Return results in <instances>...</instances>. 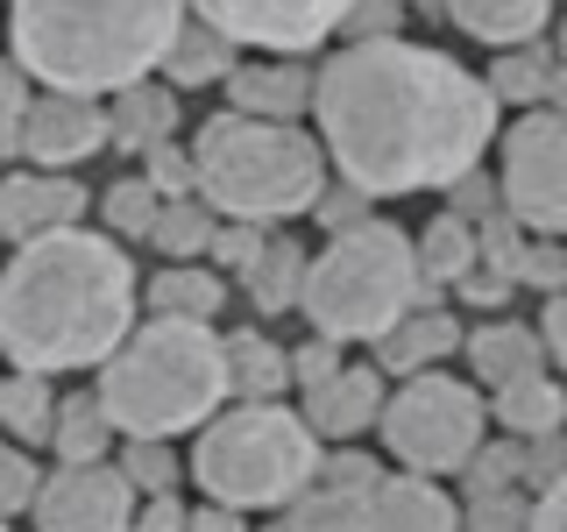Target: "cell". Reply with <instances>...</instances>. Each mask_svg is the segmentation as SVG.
<instances>
[{"mask_svg":"<svg viewBox=\"0 0 567 532\" xmlns=\"http://www.w3.org/2000/svg\"><path fill=\"white\" fill-rule=\"evenodd\" d=\"M142 298H150V313H171V319H213L227 306V284L199 256H185V263H164V270L142 284Z\"/></svg>","mask_w":567,"mask_h":532,"instance_id":"cell-22","label":"cell"},{"mask_svg":"<svg viewBox=\"0 0 567 532\" xmlns=\"http://www.w3.org/2000/svg\"><path fill=\"white\" fill-rule=\"evenodd\" d=\"M192 0H8L14 64L58 93H121L164 64Z\"/></svg>","mask_w":567,"mask_h":532,"instance_id":"cell-3","label":"cell"},{"mask_svg":"<svg viewBox=\"0 0 567 532\" xmlns=\"http://www.w3.org/2000/svg\"><path fill=\"white\" fill-rule=\"evenodd\" d=\"M489 419L504 426V433H518V440L554 433V426H567V390L546 377V369H532V377H518V383H496Z\"/></svg>","mask_w":567,"mask_h":532,"instance_id":"cell-24","label":"cell"},{"mask_svg":"<svg viewBox=\"0 0 567 532\" xmlns=\"http://www.w3.org/2000/svg\"><path fill=\"white\" fill-rule=\"evenodd\" d=\"M377 461L369 454H319V469H312V483H333V490H348V497H369L377 490Z\"/></svg>","mask_w":567,"mask_h":532,"instance_id":"cell-38","label":"cell"},{"mask_svg":"<svg viewBox=\"0 0 567 532\" xmlns=\"http://www.w3.org/2000/svg\"><path fill=\"white\" fill-rule=\"evenodd\" d=\"M532 525L567 532V469L554 475V483H539V497H532Z\"/></svg>","mask_w":567,"mask_h":532,"instance_id":"cell-45","label":"cell"},{"mask_svg":"<svg viewBox=\"0 0 567 532\" xmlns=\"http://www.w3.org/2000/svg\"><path fill=\"white\" fill-rule=\"evenodd\" d=\"M404 8H440V0H404Z\"/></svg>","mask_w":567,"mask_h":532,"instance_id":"cell-48","label":"cell"},{"mask_svg":"<svg viewBox=\"0 0 567 532\" xmlns=\"http://www.w3.org/2000/svg\"><path fill=\"white\" fill-rule=\"evenodd\" d=\"M262 235H270V227H256V221H213V235H206V256L213 263H227V270H248V256H256L262 248Z\"/></svg>","mask_w":567,"mask_h":532,"instance_id":"cell-36","label":"cell"},{"mask_svg":"<svg viewBox=\"0 0 567 532\" xmlns=\"http://www.w3.org/2000/svg\"><path fill=\"white\" fill-rule=\"evenodd\" d=\"M546 106L567 114V64H554V79H546Z\"/></svg>","mask_w":567,"mask_h":532,"instance_id":"cell-46","label":"cell"},{"mask_svg":"<svg viewBox=\"0 0 567 532\" xmlns=\"http://www.w3.org/2000/svg\"><path fill=\"white\" fill-rule=\"evenodd\" d=\"M447 200H454L461 221H489V213L504 206V192H496V177H483V164H475V171H461L447 185Z\"/></svg>","mask_w":567,"mask_h":532,"instance_id":"cell-40","label":"cell"},{"mask_svg":"<svg viewBox=\"0 0 567 532\" xmlns=\"http://www.w3.org/2000/svg\"><path fill=\"white\" fill-rule=\"evenodd\" d=\"M454 348H461V319L440 306H412L404 319H390L377 334V369L383 377H412L425 362H447Z\"/></svg>","mask_w":567,"mask_h":532,"instance_id":"cell-17","label":"cell"},{"mask_svg":"<svg viewBox=\"0 0 567 532\" xmlns=\"http://www.w3.org/2000/svg\"><path fill=\"white\" fill-rule=\"evenodd\" d=\"M220 35L270 58H312L333 29H341L348 0H192Z\"/></svg>","mask_w":567,"mask_h":532,"instance_id":"cell-11","label":"cell"},{"mask_svg":"<svg viewBox=\"0 0 567 532\" xmlns=\"http://www.w3.org/2000/svg\"><path fill=\"white\" fill-rule=\"evenodd\" d=\"M43 448H58V461H100L106 448H114V419H106V405L93 398V390H85V398H58Z\"/></svg>","mask_w":567,"mask_h":532,"instance_id":"cell-26","label":"cell"},{"mask_svg":"<svg viewBox=\"0 0 567 532\" xmlns=\"http://www.w3.org/2000/svg\"><path fill=\"white\" fill-rule=\"evenodd\" d=\"M518 284H539V291H567V242H560V235H546L539 248H525Z\"/></svg>","mask_w":567,"mask_h":532,"instance_id":"cell-39","label":"cell"},{"mask_svg":"<svg viewBox=\"0 0 567 532\" xmlns=\"http://www.w3.org/2000/svg\"><path fill=\"white\" fill-rule=\"evenodd\" d=\"M29 100H35V79L14 58H0V164L22 156V121H29Z\"/></svg>","mask_w":567,"mask_h":532,"instance_id":"cell-33","label":"cell"},{"mask_svg":"<svg viewBox=\"0 0 567 532\" xmlns=\"http://www.w3.org/2000/svg\"><path fill=\"white\" fill-rule=\"evenodd\" d=\"M412 248H419V277H425V284H461V277L475 270V221L440 213V221L425 227Z\"/></svg>","mask_w":567,"mask_h":532,"instance_id":"cell-30","label":"cell"},{"mask_svg":"<svg viewBox=\"0 0 567 532\" xmlns=\"http://www.w3.org/2000/svg\"><path fill=\"white\" fill-rule=\"evenodd\" d=\"M121 469H128V483H135L142 497H164V490H177V448H171V440L128 433V448H121Z\"/></svg>","mask_w":567,"mask_h":532,"instance_id":"cell-32","label":"cell"},{"mask_svg":"<svg viewBox=\"0 0 567 532\" xmlns=\"http://www.w3.org/2000/svg\"><path fill=\"white\" fill-rule=\"evenodd\" d=\"M227 106L262 114V121L312 114V71H306V58H270V50H262V64H235V71H227Z\"/></svg>","mask_w":567,"mask_h":532,"instance_id":"cell-15","label":"cell"},{"mask_svg":"<svg viewBox=\"0 0 567 532\" xmlns=\"http://www.w3.org/2000/svg\"><path fill=\"white\" fill-rule=\"evenodd\" d=\"M106 150V106L93 93H58V85H35L29 121H22V164L43 171H79L85 156Z\"/></svg>","mask_w":567,"mask_h":532,"instance_id":"cell-12","label":"cell"},{"mask_svg":"<svg viewBox=\"0 0 567 532\" xmlns=\"http://www.w3.org/2000/svg\"><path fill=\"white\" fill-rule=\"evenodd\" d=\"M539 348H546V362H567V291H546V306H539Z\"/></svg>","mask_w":567,"mask_h":532,"instance_id":"cell-44","label":"cell"},{"mask_svg":"<svg viewBox=\"0 0 567 532\" xmlns=\"http://www.w3.org/2000/svg\"><path fill=\"white\" fill-rule=\"evenodd\" d=\"M312 213H319V227L333 235V227H348V221H362V213H369V192H362V185H348V177H341V185H319Z\"/></svg>","mask_w":567,"mask_h":532,"instance_id":"cell-42","label":"cell"},{"mask_svg":"<svg viewBox=\"0 0 567 532\" xmlns=\"http://www.w3.org/2000/svg\"><path fill=\"white\" fill-rule=\"evenodd\" d=\"M142 284L114 235L93 227H50L35 242H14V263H0V362L8 369H100L114 341L135 327Z\"/></svg>","mask_w":567,"mask_h":532,"instance_id":"cell-2","label":"cell"},{"mask_svg":"<svg viewBox=\"0 0 567 532\" xmlns=\"http://www.w3.org/2000/svg\"><path fill=\"white\" fill-rule=\"evenodd\" d=\"M50 412H58V390H50L43 369L0 377V433H14L22 448H35V440H50Z\"/></svg>","mask_w":567,"mask_h":532,"instance_id":"cell-27","label":"cell"},{"mask_svg":"<svg viewBox=\"0 0 567 532\" xmlns=\"http://www.w3.org/2000/svg\"><path fill=\"white\" fill-rule=\"evenodd\" d=\"M177 129V93L171 85H150V79H135V85H121L114 106H106V142L114 150H156V142H171Z\"/></svg>","mask_w":567,"mask_h":532,"instance_id":"cell-20","label":"cell"},{"mask_svg":"<svg viewBox=\"0 0 567 532\" xmlns=\"http://www.w3.org/2000/svg\"><path fill=\"white\" fill-rule=\"evenodd\" d=\"M369 519L398 525V532H447L461 519V504H454V490H440V475L398 469V475H377V490H369Z\"/></svg>","mask_w":567,"mask_h":532,"instance_id":"cell-16","label":"cell"},{"mask_svg":"<svg viewBox=\"0 0 567 532\" xmlns=\"http://www.w3.org/2000/svg\"><path fill=\"white\" fill-rule=\"evenodd\" d=\"M377 433L398 469H425V475H454L461 461L483 448L489 433V405L475 383L461 377H440L433 362L412 369L398 390H383V412H377Z\"/></svg>","mask_w":567,"mask_h":532,"instance_id":"cell-8","label":"cell"},{"mask_svg":"<svg viewBox=\"0 0 567 532\" xmlns=\"http://www.w3.org/2000/svg\"><path fill=\"white\" fill-rule=\"evenodd\" d=\"M312 121L327 164L369 200L447 192L496 142V93L447 50L369 35L312 71Z\"/></svg>","mask_w":567,"mask_h":532,"instance_id":"cell-1","label":"cell"},{"mask_svg":"<svg viewBox=\"0 0 567 532\" xmlns=\"http://www.w3.org/2000/svg\"><path fill=\"white\" fill-rule=\"evenodd\" d=\"M461 355H468V369L489 390L496 383H518V377H532V369H546L539 327H525V319H483L475 334H461Z\"/></svg>","mask_w":567,"mask_h":532,"instance_id":"cell-18","label":"cell"},{"mask_svg":"<svg viewBox=\"0 0 567 532\" xmlns=\"http://www.w3.org/2000/svg\"><path fill=\"white\" fill-rule=\"evenodd\" d=\"M440 8L454 14L461 35L504 50V43H532L546 29V14H554V0H440Z\"/></svg>","mask_w":567,"mask_h":532,"instance_id":"cell-21","label":"cell"},{"mask_svg":"<svg viewBox=\"0 0 567 532\" xmlns=\"http://www.w3.org/2000/svg\"><path fill=\"white\" fill-rule=\"evenodd\" d=\"M156 185L150 177H114V185L100 192V221H106V235L114 242H142L150 235V221H156Z\"/></svg>","mask_w":567,"mask_h":532,"instance_id":"cell-31","label":"cell"},{"mask_svg":"<svg viewBox=\"0 0 567 532\" xmlns=\"http://www.w3.org/2000/svg\"><path fill=\"white\" fill-rule=\"evenodd\" d=\"M248 306L256 313H284V306H298V291H306V248H298L291 235H262V248L248 256Z\"/></svg>","mask_w":567,"mask_h":532,"instance_id":"cell-25","label":"cell"},{"mask_svg":"<svg viewBox=\"0 0 567 532\" xmlns=\"http://www.w3.org/2000/svg\"><path fill=\"white\" fill-rule=\"evenodd\" d=\"M333 35H348V43L404 35V0H348V14H341V29H333Z\"/></svg>","mask_w":567,"mask_h":532,"instance_id":"cell-35","label":"cell"},{"mask_svg":"<svg viewBox=\"0 0 567 532\" xmlns=\"http://www.w3.org/2000/svg\"><path fill=\"white\" fill-rule=\"evenodd\" d=\"M546 79H554V50H539V35H532V43H504V50H496V64H489L483 85L496 93V106H539Z\"/></svg>","mask_w":567,"mask_h":532,"instance_id":"cell-28","label":"cell"},{"mask_svg":"<svg viewBox=\"0 0 567 532\" xmlns=\"http://www.w3.org/2000/svg\"><path fill=\"white\" fill-rule=\"evenodd\" d=\"M554 64H567V22H560V35H554Z\"/></svg>","mask_w":567,"mask_h":532,"instance_id":"cell-47","label":"cell"},{"mask_svg":"<svg viewBox=\"0 0 567 532\" xmlns=\"http://www.w3.org/2000/svg\"><path fill=\"white\" fill-rule=\"evenodd\" d=\"M327 369H341V341H333V334H312L306 348H291V383H298V390L319 383Z\"/></svg>","mask_w":567,"mask_h":532,"instance_id":"cell-43","label":"cell"},{"mask_svg":"<svg viewBox=\"0 0 567 532\" xmlns=\"http://www.w3.org/2000/svg\"><path fill=\"white\" fill-rule=\"evenodd\" d=\"M425 298L419 277V248L398 221H362L333 227V242L306 256V291H298V313L312 319V334H333V341H377L390 319H404Z\"/></svg>","mask_w":567,"mask_h":532,"instance_id":"cell-6","label":"cell"},{"mask_svg":"<svg viewBox=\"0 0 567 532\" xmlns=\"http://www.w3.org/2000/svg\"><path fill=\"white\" fill-rule=\"evenodd\" d=\"M383 412V369L377 362H341L319 383H306V426L319 440H354Z\"/></svg>","mask_w":567,"mask_h":532,"instance_id":"cell-14","label":"cell"},{"mask_svg":"<svg viewBox=\"0 0 567 532\" xmlns=\"http://www.w3.org/2000/svg\"><path fill=\"white\" fill-rule=\"evenodd\" d=\"M135 504L142 490L128 483V469L100 454V461H58V475L35 483L29 519L43 532H121L135 525Z\"/></svg>","mask_w":567,"mask_h":532,"instance_id":"cell-10","label":"cell"},{"mask_svg":"<svg viewBox=\"0 0 567 532\" xmlns=\"http://www.w3.org/2000/svg\"><path fill=\"white\" fill-rule=\"evenodd\" d=\"M227 390L235 398H284L291 390V348H277L262 327L227 334Z\"/></svg>","mask_w":567,"mask_h":532,"instance_id":"cell-23","label":"cell"},{"mask_svg":"<svg viewBox=\"0 0 567 532\" xmlns=\"http://www.w3.org/2000/svg\"><path fill=\"white\" fill-rule=\"evenodd\" d=\"M496 192L504 213L532 235L567 242V114H525L504 135V164H496Z\"/></svg>","mask_w":567,"mask_h":532,"instance_id":"cell-9","label":"cell"},{"mask_svg":"<svg viewBox=\"0 0 567 532\" xmlns=\"http://www.w3.org/2000/svg\"><path fill=\"white\" fill-rule=\"evenodd\" d=\"M164 79L177 85V93H199V85H227V71H235V35H220L206 22L199 8L177 22V35H171V50H164Z\"/></svg>","mask_w":567,"mask_h":532,"instance_id":"cell-19","label":"cell"},{"mask_svg":"<svg viewBox=\"0 0 567 532\" xmlns=\"http://www.w3.org/2000/svg\"><path fill=\"white\" fill-rule=\"evenodd\" d=\"M461 519H468V525H532V504L518 490H483V497H468Z\"/></svg>","mask_w":567,"mask_h":532,"instance_id":"cell-41","label":"cell"},{"mask_svg":"<svg viewBox=\"0 0 567 532\" xmlns=\"http://www.w3.org/2000/svg\"><path fill=\"white\" fill-rule=\"evenodd\" d=\"M319 469V433L306 412H284L277 398H241L235 412H213L192 448V475L227 511H284Z\"/></svg>","mask_w":567,"mask_h":532,"instance_id":"cell-7","label":"cell"},{"mask_svg":"<svg viewBox=\"0 0 567 532\" xmlns=\"http://www.w3.org/2000/svg\"><path fill=\"white\" fill-rule=\"evenodd\" d=\"M192 177H199V200L220 221L284 227L298 213H312L319 185H327V150L298 121H262L227 106L192 135Z\"/></svg>","mask_w":567,"mask_h":532,"instance_id":"cell-5","label":"cell"},{"mask_svg":"<svg viewBox=\"0 0 567 532\" xmlns=\"http://www.w3.org/2000/svg\"><path fill=\"white\" fill-rule=\"evenodd\" d=\"M150 156V185H156V200H177V192H199V177H192V150H177V142H156V150H142Z\"/></svg>","mask_w":567,"mask_h":532,"instance_id":"cell-37","label":"cell"},{"mask_svg":"<svg viewBox=\"0 0 567 532\" xmlns=\"http://www.w3.org/2000/svg\"><path fill=\"white\" fill-rule=\"evenodd\" d=\"M213 221H220V213H213L199 192H177V200L156 206V221H150V235H142V242L164 248V263H185V256H206Z\"/></svg>","mask_w":567,"mask_h":532,"instance_id":"cell-29","label":"cell"},{"mask_svg":"<svg viewBox=\"0 0 567 532\" xmlns=\"http://www.w3.org/2000/svg\"><path fill=\"white\" fill-rule=\"evenodd\" d=\"M93 398L106 405L114 433H150V440L199 433L227 405V341L213 334V319L150 313L100 362Z\"/></svg>","mask_w":567,"mask_h":532,"instance_id":"cell-4","label":"cell"},{"mask_svg":"<svg viewBox=\"0 0 567 532\" xmlns=\"http://www.w3.org/2000/svg\"><path fill=\"white\" fill-rule=\"evenodd\" d=\"M85 185L71 171H43V164H29V171H8L0 177V242H35V235H50V227H71V221H85Z\"/></svg>","mask_w":567,"mask_h":532,"instance_id":"cell-13","label":"cell"},{"mask_svg":"<svg viewBox=\"0 0 567 532\" xmlns=\"http://www.w3.org/2000/svg\"><path fill=\"white\" fill-rule=\"evenodd\" d=\"M35 483H43V469H35V454L14 440V448H0V525L22 519V511L35 504Z\"/></svg>","mask_w":567,"mask_h":532,"instance_id":"cell-34","label":"cell"}]
</instances>
